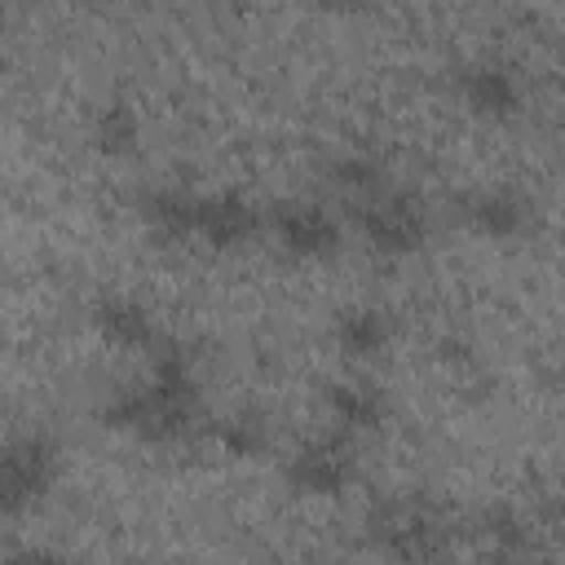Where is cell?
I'll return each mask as SVG.
<instances>
[{
	"instance_id": "cell-1",
	"label": "cell",
	"mask_w": 565,
	"mask_h": 565,
	"mask_svg": "<svg viewBox=\"0 0 565 565\" xmlns=\"http://www.w3.org/2000/svg\"><path fill=\"white\" fill-rule=\"evenodd\" d=\"M146 358H150L146 380L115 388L97 406V424L150 446L185 441L190 433L203 428V388L194 375V358L177 340H159V349Z\"/></svg>"
},
{
	"instance_id": "cell-2",
	"label": "cell",
	"mask_w": 565,
	"mask_h": 565,
	"mask_svg": "<svg viewBox=\"0 0 565 565\" xmlns=\"http://www.w3.org/2000/svg\"><path fill=\"white\" fill-rule=\"evenodd\" d=\"M349 221L358 230V238L384 256V260H402V256H415L428 234H433V212L428 203L411 190V185H384L358 203H349Z\"/></svg>"
},
{
	"instance_id": "cell-3",
	"label": "cell",
	"mask_w": 565,
	"mask_h": 565,
	"mask_svg": "<svg viewBox=\"0 0 565 565\" xmlns=\"http://www.w3.org/2000/svg\"><path fill=\"white\" fill-rule=\"evenodd\" d=\"M57 472H62V455L49 433H40V428L9 433V441L0 450V516L18 521V516L35 512L53 494Z\"/></svg>"
},
{
	"instance_id": "cell-4",
	"label": "cell",
	"mask_w": 565,
	"mask_h": 565,
	"mask_svg": "<svg viewBox=\"0 0 565 565\" xmlns=\"http://www.w3.org/2000/svg\"><path fill=\"white\" fill-rule=\"evenodd\" d=\"M366 539L375 552L397 556V561L450 556V525L424 499H380L366 512Z\"/></svg>"
},
{
	"instance_id": "cell-5",
	"label": "cell",
	"mask_w": 565,
	"mask_h": 565,
	"mask_svg": "<svg viewBox=\"0 0 565 565\" xmlns=\"http://www.w3.org/2000/svg\"><path fill=\"white\" fill-rule=\"evenodd\" d=\"M282 481L296 499H340L358 481V437L331 428L300 441L282 463Z\"/></svg>"
},
{
	"instance_id": "cell-6",
	"label": "cell",
	"mask_w": 565,
	"mask_h": 565,
	"mask_svg": "<svg viewBox=\"0 0 565 565\" xmlns=\"http://www.w3.org/2000/svg\"><path fill=\"white\" fill-rule=\"evenodd\" d=\"M265 230L278 243L282 256L291 260H331L340 256L344 230L335 221V212H327L313 199H282L265 207Z\"/></svg>"
},
{
	"instance_id": "cell-7",
	"label": "cell",
	"mask_w": 565,
	"mask_h": 565,
	"mask_svg": "<svg viewBox=\"0 0 565 565\" xmlns=\"http://www.w3.org/2000/svg\"><path fill=\"white\" fill-rule=\"evenodd\" d=\"M455 93L468 106V115L486 124H512L525 110L521 75L508 62H468L455 75Z\"/></svg>"
},
{
	"instance_id": "cell-8",
	"label": "cell",
	"mask_w": 565,
	"mask_h": 565,
	"mask_svg": "<svg viewBox=\"0 0 565 565\" xmlns=\"http://www.w3.org/2000/svg\"><path fill=\"white\" fill-rule=\"evenodd\" d=\"M459 216L477 238L516 243L534 221V203L512 185H486V190H472L459 199Z\"/></svg>"
},
{
	"instance_id": "cell-9",
	"label": "cell",
	"mask_w": 565,
	"mask_h": 565,
	"mask_svg": "<svg viewBox=\"0 0 565 565\" xmlns=\"http://www.w3.org/2000/svg\"><path fill=\"white\" fill-rule=\"evenodd\" d=\"M265 230V212L238 194V190H216V194H203L199 203V225H194V238L212 252H238L247 247L256 234Z\"/></svg>"
},
{
	"instance_id": "cell-10",
	"label": "cell",
	"mask_w": 565,
	"mask_h": 565,
	"mask_svg": "<svg viewBox=\"0 0 565 565\" xmlns=\"http://www.w3.org/2000/svg\"><path fill=\"white\" fill-rule=\"evenodd\" d=\"M88 322L93 331L110 344V349H124V353H154L159 349V322L150 318L146 305L128 300V296H102L93 309H88Z\"/></svg>"
},
{
	"instance_id": "cell-11",
	"label": "cell",
	"mask_w": 565,
	"mask_h": 565,
	"mask_svg": "<svg viewBox=\"0 0 565 565\" xmlns=\"http://www.w3.org/2000/svg\"><path fill=\"white\" fill-rule=\"evenodd\" d=\"M199 203H203V194H194L185 185H154L137 199V212L159 243H190L194 225H199Z\"/></svg>"
},
{
	"instance_id": "cell-12",
	"label": "cell",
	"mask_w": 565,
	"mask_h": 565,
	"mask_svg": "<svg viewBox=\"0 0 565 565\" xmlns=\"http://www.w3.org/2000/svg\"><path fill=\"white\" fill-rule=\"evenodd\" d=\"M327 415L335 428L353 433V437H366V433H380L384 415H388V402L384 393L371 384V380H335L327 384Z\"/></svg>"
},
{
	"instance_id": "cell-13",
	"label": "cell",
	"mask_w": 565,
	"mask_h": 565,
	"mask_svg": "<svg viewBox=\"0 0 565 565\" xmlns=\"http://www.w3.org/2000/svg\"><path fill=\"white\" fill-rule=\"evenodd\" d=\"M335 349L349 358V362H371L380 358L388 344H393V318L375 305H353L335 318Z\"/></svg>"
},
{
	"instance_id": "cell-14",
	"label": "cell",
	"mask_w": 565,
	"mask_h": 565,
	"mask_svg": "<svg viewBox=\"0 0 565 565\" xmlns=\"http://www.w3.org/2000/svg\"><path fill=\"white\" fill-rule=\"evenodd\" d=\"M207 437L230 459H265L274 450V428L260 411H234L207 424Z\"/></svg>"
},
{
	"instance_id": "cell-15",
	"label": "cell",
	"mask_w": 565,
	"mask_h": 565,
	"mask_svg": "<svg viewBox=\"0 0 565 565\" xmlns=\"http://www.w3.org/2000/svg\"><path fill=\"white\" fill-rule=\"evenodd\" d=\"M327 185H331L344 203H358V199L384 190V185H388V172H384L380 159H371V154H362V150H344V154H335V159L327 163Z\"/></svg>"
},
{
	"instance_id": "cell-16",
	"label": "cell",
	"mask_w": 565,
	"mask_h": 565,
	"mask_svg": "<svg viewBox=\"0 0 565 565\" xmlns=\"http://www.w3.org/2000/svg\"><path fill=\"white\" fill-rule=\"evenodd\" d=\"M137 137H141V119L124 97H115V102H106L97 110V119H93V150L97 154L124 159V154L137 150Z\"/></svg>"
},
{
	"instance_id": "cell-17",
	"label": "cell",
	"mask_w": 565,
	"mask_h": 565,
	"mask_svg": "<svg viewBox=\"0 0 565 565\" xmlns=\"http://www.w3.org/2000/svg\"><path fill=\"white\" fill-rule=\"evenodd\" d=\"M477 530H481V539H486V547L494 556H521V552H530V525L512 508H490Z\"/></svg>"
},
{
	"instance_id": "cell-18",
	"label": "cell",
	"mask_w": 565,
	"mask_h": 565,
	"mask_svg": "<svg viewBox=\"0 0 565 565\" xmlns=\"http://www.w3.org/2000/svg\"><path fill=\"white\" fill-rule=\"evenodd\" d=\"M322 9H335V13H349V9H358L362 0H318Z\"/></svg>"
},
{
	"instance_id": "cell-19",
	"label": "cell",
	"mask_w": 565,
	"mask_h": 565,
	"mask_svg": "<svg viewBox=\"0 0 565 565\" xmlns=\"http://www.w3.org/2000/svg\"><path fill=\"white\" fill-rule=\"evenodd\" d=\"M561 141H565V119H561Z\"/></svg>"
},
{
	"instance_id": "cell-20",
	"label": "cell",
	"mask_w": 565,
	"mask_h": 565,
	"mask_svg": "<svg viewBox=\"0 0 565 565\" xmlns=\"http://www.w3.org/2000/svg\"><path fill=\"white\" fill-rule=\"evenodd\" d=\"M88 4H110V0H88Z\"/></svg>"
}]
</instances>
